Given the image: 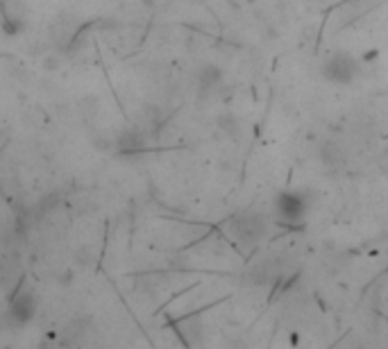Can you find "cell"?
Returning <instances> with one entry per match:
<instances>
[{"label":"cell","instance_id":"6da1fadb","mask_svg":"<svg viewBox=\"0 0 388 349\" xmlns=\"http://www.w3.org/2000/svg\"><path fill=\"white\" fill-rule=\"evenodd\" d=\"M320 75L330 84L347 86V84H352L357 80V75H359V61L352 55H349V53H343V50H339V53H332L327 59L322 61Z\"/></svg>","mask_w":388,"mask_h":349},{"label":"cell","instance_id":"7a4b0ae2","mask_svg":"<svg viewBox=\"0 0 388 349\" xmlns=\"http://www.w3.org/2000/svg\"><path fill=\"white\" fill-rule=\"evenodd\" d=\"M309 202L300 191H282L275 197V220L284 227H297L307 216Z\"/></svg>","mask_w":388,"mask_h":349},{"label":"cell","instance_id":"3957f363","mask_svg":"<svg viewBox=\"0 0 388 349\" xmlns=\"http://www.w3.org/2000/svg\"><path fill=\"white\" fill-rule=\"evenodd\" d=\"M268 222L264 216H252V214H241L239 218L234 220V236L236 241L245 247L257 245L261 239H264Z\"/></svg>","mask_w":388,"mask_h":349},{"label":"cell","instance_id":"277c9868","mask_svg":"<svg viewBox=\"0 0 388 349\" xmlns=\"http://www.w3.org/2000/svg\"><path fill=\"white\" fill-rule=\"evenodd\" d=\"M36 302H34V293L32 291H23L16 288V293L9 299V318L14 324H28L34 318Z\"/></svg>","mask_w":388,"mask_h":349},{"label":"cell","instance_id":"5b68a950","mask_svg":"<svg viewBox=\"0 0 388 349\" xmlns=\"http://www.w3.org/2000/svg\"><path fill=\"white\" fill-rule=\"evenodd\" d=\"M225 84V73L220 66L216 64H205L198 71V89L203 95H211L216 93L220 86Z\"/></svg>","mask_w":388,"mask_h":349},{"label":"cell","instance_id":"8992f818","mask_svg":"<svg viewBox=\"0 0 388 349\" xmlns=\"http://www.w3.org/2000/svg\"><path fill=\"white\" fill-rule=\"evenodd\" d=\"M320 161L325 166H330V168H339L343 164V152H341V147L336 145L334 141H327V143H322L320 147Z\"/></svg>","mask_w":388,"mask_h":349}]
</instances>
